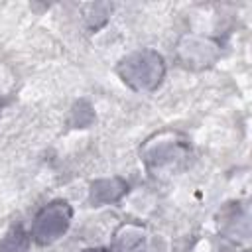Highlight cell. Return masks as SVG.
I'll return each instance as SVG.
<instances>
[{
  "label": "cell",
  "mask_w": 252,
  "mask_h": 252,
  "mask_svg": "<svg viewBox=\"0 0 252 252\" xmlns=\"http://www.w3.org/2000/svg\"><path fill=\"white\" fill-rule=\"evenodd\" d=\"M81 252H112V250L104 248V246H89V248H83Z\"/></svg>",
  "instance_id": "10"
},
{
  "label": "cell",
  "mask_w": 252,
  "mask_h": 252,
  "mask_svg": "<svg viewBox=\"0 0 252 252\" xmlns=\"http://www.w3.org/2000/svg\"><path fill=\"white\" fill-rule=\"evenodd\" d=\"M0 112H2V104H0Z\"/></svg>",
  "instance_id": "12"
},
{
  "label": "cell",
  "mask_w": 252,
  "mask_h": 252,
  "mask_svg": "<svg viewBox=\"0 0 252 252\" xmlns=\"http://www.w3.org/2000/svg\"><path fill=\"white\" fill-rule=\"evenodd\" d=\"M130 191V185L124 177L120 175H110V177H98L91 181L89 185V203L93 207H104V205H114L120 203Z\"/></svg>",
  "instance_id": "6"
},
{
  "label": "cell",
  "mask_w": 252,
  "mask_h": 252,
  "mask_svg": "<svg viewBox=\"0 0 252 252\" xmlns=\"http://www.w3.org/2000/svg\"><path fill=\"white\" fill-rule=\"evenodd\" d=\"M242 252H250V250H248V248H244V250H242Z\"/></svg>",
  "instance_id": "11"
},
{
  "label": "cell",
  "mask_w": 252,
  "mask_h": 252,
  "mask_svg": "<svg viewBox=\"0 0 252 252\" xmlns=\"http://www.w3.org/2000/svg\"><path fill=\"white\" fill-rule=\"evenodd\" d=\"M114 71L130 91L154 93L163 83L167 65L159 51L152 47H140L120 57Z\"/></svg>",
  "instance_id": "2"
},
{
  "label": "cell",
  "mask_w": 252,
  "mask_h": 252,
  "mask_svg": "<svg viewBox=\"0 0 252 252\" xmlns=\"http://www.w3.org/2000/svg\"><path fill=\"white\" fill-rule=\"evenodd\" d=\"M112 252H150L148 230L138 220H126L118 224L112 234Z\"/></svg>",
  "instance_id": "7"
},
{
  "label": "cell",
  "mask_w": 252,
  "mask_h": 252,
  "mask_svg": "<svg viewBox=\"0 0 252 252\" xmlns=\"http://www.w3.org/2000/svg\"><path fill=\"white\" fill-rule=\"evenodd\" d=\"M189 150L191 144L183 132L175 128H161L142 142L138 156L150 173L159 175L177 171L189 158Z\"/></svg>",
  "instance_id": "1"
},
{
  "label": "cell",
  "mask_w": 252,
  "mask_h": 252,
  "mask_svg": "<svg viewBox=\"0 0 252 252\" xmlns=\"http://www.w3.org/2000/svg\"><path fill=\"white\" fill-rule=\"evenodd\" d=\"M222 57V41L203 32H185L175 41V59L187 71H207Z\"/></svg>",
  "instance_id": "3"
},
{
  "label": "cell",
  "mask_w": 252,
  "mask_h": 252,
  "mask_svg": "<svg viewBox=\"0 0 252 252\" xmlns=\"http://www.w3.org/2000/svg\"><path fill=\"white\" fill-rule=\"evenodd\" d=\"M71 114H73V124H75V126H79V128L89 126V124L93 122V118H94V112H93L91 104H89V102H85V100H79V102L73 106Z\"/></svg>",
  "instance_id": "9"
},
{
  "label": "cell",
  "mask_w": 252,
  "mask_h": 252,
  "mask_svg": "<svg viewBox=\"0 0 252 252\" xmlns=\"http://www.w3.org/2000/svg\"><path fill=\"white\" fill-rule=\"evenodd\" d=\"M32 240L30 234L24 230V226H12L2 238H0V252H28Z\"/></svg>",
  "instance_id": "8"
},
{
  "label": "cell",
  "mask_w": 252,
  "mask_h": 252,
  "mask_svg": "<svg viewBox=\"0 0 252 252\" xmlns=\"http://www.w3.org/2000/svg\"><path fill=\"white\" fill-rule=\"evenodd\" d=\"M219 232L234 242H246L250 236V213L244 203H228L219 213Z\"/></svg>",
  "instance_id": "5"
},
{
  "label": "cell",
  "mask_w": 252,
  "mask_h": 252,
  "mask_svg": "<svg viewBox=\"0 0 252 252\" xmlns=\"http://www.w3.org/2000/svg\"><path fill=\"white\" fill-rule=\"evenodd\" d=\"M73 220V207L65 199H53L43 205L32 219L28 230L30 240L39 246H49L67 234Z\"/></svg>",
  "instance_id": "4"
}]
</instances>
